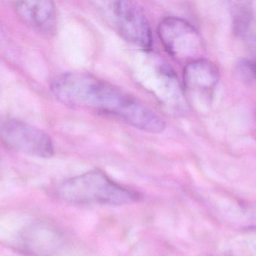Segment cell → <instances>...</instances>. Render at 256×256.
I'll use <instances>...</instances> for the list:
<instances>
[{
  "instance_id": "52a82bcc",
  "label": "cell",
  "mask_w": 256,
  "mask_h": 256,
  "mask_svg": "<svg viewBox=\"0 0 256 256\" xmlns=\"http://www.w3.org/2000/svg\"><path fill=\"white\" fill-rule=\"evenodd\" d=\"M14 9L22 22L46 36H52L56 31V11L49 0L20 1L14 3Z\"/></svg>"
},
{
  "instance_id": "277c9868",
  "label": "cell",
  "mask_w": 256,
  "mask_h": 256,
  "mask_svg": "<svg viewBox=\"0 0 256 256\" xmlns=\"http://www.w3.org/2000/svg\"><path fill=\"white\" fill-rule=\"evenodd\" d=\"M158 33L166 51L177 61L189 63L201 59L204 49L201 35L186 20L165 18L159 24Z\"/></svg>"
},
{
  "instance_id": "3957f363",
  "label": "cell",
  "mask_w": 256,
  "mask_h": 256,
  "mask_svg": "<svg viewBox=\"0 0 256 256\" xmlns=\"http://www.w3.org/2000/svg\"><path fill=\"white\" fill-rule=\"evenodd\" d=\"M108 24L127 42L144 50L152 46L150 24L142 8L132 1L94 2Z\"/></svg>"
},
{
  "instance_id": "5b68a950",
  "label": "cell",
  "mask_w": 256,
  "mask_h": 256,
  "mask_svg": "<svg viewBox=\"0 0 256 256\" xmlns=\"http://www.w3.org/2000/svg\"><path fill=\"white\" fill-rule=\"evenodd\" d=\"M0 142L10 150L38 157L50 158L54 154L49 135L20 120H0Z\"/></svg>"
},
{
  "instance_id": "6da1fadb",
  "label": "cell",
  "mask_w": 256,
  "mask_h": 256,
  "mask_svg": "<svg viewBox=\"0 0 256 256\" xmlns=\"http://www.w3.org/2000/svg\"><path fill=\"white\" fill-rule=\"evenodd\" d=\"M50 90L67 106L108 114L149 133H160L165 129L164 120L144 104L90 74L69 72L58 75L50 83Z\"/></svg>"
},
{
  "instance_id": "8992f818",
  "label": "cell",
  "mask_w": 256,
  "mask_h": 256,
  "mask_svg": "<svg viewBox=\"0 0 256 256\" xmlns=\"http://www.w3.org/2000/svg\"><path fill=\"white\" fill-rule=\"evenodd\" d=\"M219 80V69L212 62L201 58L188 63L183 73L188 103L196 108H207L212 102Z\"/></svg>"
},
{
  "instance_id": "7a4b0ae2",
  "label": "cell",
  "mask_w": 256,
  "mask_h": 256,
  "mask_svg": "<svg viewBox=\"0 0 256 256\" xmlns=\"http://www.w3.org/2000/svg\"><path fill=\"white\" fill-rule=\"evenodd\" d=\"M57 193L60 199L73 204L122 206L141 200L138 192L118 184L100 170L67 179L60 185Z\"/></svg>"
}]
</instances>
